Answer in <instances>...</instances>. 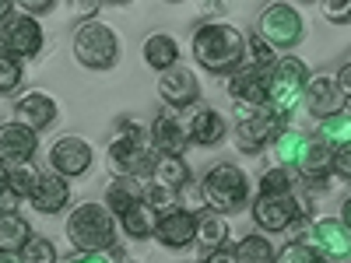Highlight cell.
Here are the masks:
<instances>
[{"instance_id":"cell-10","label":"cell","mask_w":351,"mask_h":263,"mask_svg":"<svg viewBox=\"0 0 351 263\" xmlns=\"http://www.w3.org/2000/svg\"><path fill=\"white\" fill-rule=\"evenodd\" d=\"M309 236V249H316L319 256H330V260H344L351 253V236H348V225L344 218H316L306 228Z\"/></svg>"},{"instance_id":"cell-34","label":"cell","mask_w":351,"mask_h":263,"mask_svg":"<svg viewBox=\"0 0 351 263\" xmlns=\"http://www.w3.org/2000/svg\"><path fill=\"white\" fill-rule=\"evenodd\" d=\"M176 190H169V186H158V183H148L144 186V203L155 211V214H169V211H176Z\"/></svg>"},{"instance_id":"cell-33","label":"cell","mask_w":351,"mask_h":263,"mask_svg":"<svg viewBox=\"0 0 351 263\" xmlns=\"http://www.w3.org/2000/svg\"><path fill=\"white\" fill-rule=\"evenodd\" d=\"M18 260L21 263H56V246L46 236H28L25 246L18 249Z\"/></svg>"},{"instance_id":"cell-16","label":"cell","mask_w":351,"mask_h":263,"mask_svg":"<svg viewBox=\"0 0 351 263\" xmlns=\"http://www.w3.org/2000/svg\"><path fill=\"white\" fill-rule=\"evenodd\" d=\"M302 99H306V109H309L313 116H319V120H327V116L344 112V102H348V99L337 92L334 77H327V74H316V77H309L306 92H302Z\"/></svg>"},{"instance_id":"cell-38","label":"cell","mask_w":351,"mask_h":263,"mask_svg":"<svg viewBox=\"0 0 351 263\" xmlns=\"http://www.w3.org/2000/svg\"><path fill=\"white\" fill-rule=\"evenodd\" d=\"M313 260H316V249H309L306 242H295V239L274 253V263H313Z\"/></svg>"},{"instance_id":"cell-19","label":"cell","mask_w":351,"mask_h":263,"mask_svg":"<svg viewBox=\"0 0 351 263\" xmlns=\"http://www.w3.org/2000/svg\"><path fill=\"white\" fill-rule=\"evenodd\" d=\"M14 120L21 123V127H28V130H46V127H53V120H56V102H53V95H46V92H28V95H21L18 99V105H14Z\"/></svg>"},{"instance_id":"cell-3","label":"cell","mask_w":351,"mask_h":263,"mask_svg":"<svg viewBox=\"0 0 351 263\" xmlns=\"http://www.w3.org/2000/svg\"><path fill=\"white\" fill-rule=\"evenodd\" d=\"M200 193H204V208L215 211V214H236L250 203V179L239 165H215L200 183Z\"/></svg>"},{"instance_id":"cell-27","label":"cell","mask_w":351,"mask_h":263,"mask_svg":"<svg viewBox=\"0 0 351 263\" xmlns=\"http://www.w3.org/2000/svg\"><path fill=\"white\" fill-rule=\"evenodd\" d=\"M116 221H120V225H116V228H123L127 231V236L130 239H148V236H155V225H158V214L148 208V203H134V208L130 211H123L120 218H116Z\"/></svg>"},{"instance_id":"cell-2","label":"cell","mask_w":351,"mask_h":263,"mask_svg":"<svg viewBox=\"0 0 351 263\" xmlns=\"http://www.w3.org/2000/svg\"><path fill=\"white\" fill-rule=\"evenodd\" d=\"M64 231H67L71 246L84 256H99V253L116 246V218L95 200L77 203L64 225Z\"/></svg>"},{"instance_id":"cell-17","label":"cell","mask_w":351,"mask_h":263,"mask_svg":"<svg viewBox=\"0 0 351 263\" xmlns=\"http://www.w3.org/2000/svg\"><path fill=\"white\" fill-rule=\"evenodd\" d=\"M148 140H152V151H158V155H183L190 137H186V127L176 112H158Z\"/></svg>"},{"instance_id":"cell-40","label":"cell","mask_w":351,"mask_h":263,"mask_svg":"<svg viewBox=\"0 0 351 263\" xmlns=\"http://www.w3.org/2000/svg\"><path fill=\"white\" fill-rule=\"evenodd\" d=\"M324 18L334 21V25H344L351 18V4L348 0H334V4H324Z\"/></svg>"},{"instance_id":"cell-43","label":"cell","mask_w":351,"mask_h":263,"mask_svg":"<svg viewBox=\"0 0 351 263\" xmlns=\"http://www.w3.org/2000/svg\"><path fill=\"white\" fill-rule=\"evenodd\" d=\"M200 263H232V256H228V249H215V253H204Z\"/></svg>"},{"instance_id":"cell-4","label":"cell","mask_w":351,"mask_h":263,"mask_svg":"<svg viewBox=\"0 0 351 263\" xmlns=\"http://www.w3.org/2000/svg\"><path fill=\"white\" fill-rule=\"evenodd\" d=\"M306 84H309V71L299 56H278L274 71L267 74V105L288 120V112L302 102Z\"/></svg>"},{"instance_id":"cell-46","label":"cell","mask_w":351,"mask_h":263,"mask_svg":"<svg viewBox=\"0 0 351 263\" xmlns=\"http://www.w3.org/2000/svg\"><path fill=\"white\" fill-rule=\"evenodd\" d=\"M112 256H116V263H134V260H127L123 249H116V246H112Z\"/></svg>"},{"instance_id":"cell-26","label":"cell","mask_w":351,"mask_h":263,"mask_svg":"<svg viewBox=\"0 0 351 263\" xmlns=\"http://www.w3.org/2000/svg\"><path fill=\"white\" fill-rule=\"evenodd\" d=\"M152 183L169 186V190H180L190 183V165L183 162V155H158L155 158V172H152Z\"/></svg>"},{"instance_id":"cell-18","label":"cell","mask_w":351,"mask_h":263,"mask_svg":"<svg viewBox=\"0 0 351 263\" xmlns=\"http://www.w3.org/2000/svg\"><path fill=\"white\" fill-rule=\"evenodd\" d=\"M193 228H197L193 211L176 208V211H169V214L158 218V225H155V239H158L165 249H183V246L193 242Z\"/></svg>"},{"instance_id":"cell-29","label":"cell","mask_w":351,"mask_h":263,"mask_svg":"<svg viewBox=\"0 0 351 263\" xmlns=\"http://www.w3.org/2000/svg\"><path fill=\"white\" fill-rule=\"evenodd\" d=\"M306 144H309V137L302 134V130H281L278 137H274V155H278V165L281 168H299V162H302V155H306Z\"/></svg>"},{"instance_id":"cell-21","label":"cell","mask_w":351,"mask_h":263,"mask_svg":"<svg viewBox=\"0 0 351 263\" xmlns=\"http://www.w3.org/2000/svg\"><path fill=\"white\" fill-rule=\"evenodd\" d=\"M141 200H144V183L134 179V175H116V179L106 186V203L102 208L120 218L123 211H130L134 203H141Z\"/></svg>"},{"instance_id":"cell-20","label":"cell","mask_w":351,"mask_h":263,"mask_svg":"<svg viewBox=\"0 0 351 263\" xmlns=\"http://www.w3.org/2000/svg\"><path fill=\"white\" fill-rule=\"evenodd\" d=\"M141 148H144L141 127L137 123H123L120 134H116V140L109 144V165H112V172L116 175H127V168H130V162H134V155Z\"/></svg>"},{"instance_id":"cell-37","label":"cell","mask_w":351,"mask_h":263,"mask_svg":"<svg viewBox=\"0 0 351 263\" xmlns=\"http://www.w3.org/2000/svg\"><path fill=\"white\" fill-rule=\"evenodd\" d=\"M32 179H36V172L28 168V165H14L8 168V193L11 197H28V190H32Z\"/></svg>"},{"instance_id":"cell-24","label":"cell","mask_w":351,"mask_h":263,"mask_svg":"<svg viewBox=\"0 0 351 263\" xmlns=\"http://www.w3.org/2000/svg\"><path fill=\"white\" fill-rule=\"evenodd\" d=\"M299 175H302L309 186H319V183L327 186V175H330V148H324L316 137H309V144H306V155H302V162H299Z\"/></svg>"},{"instance_id":"cell-32","label":"cell","mask_w":351,"mask_h":263,"mask_svg":"<svg viewBox=\"0 0 351 263\" xmlns=\"http://www.w3.org/2000/svg\"><path fill=\"white\" fill-rule=\"evenodd\" d=\"M281 193H295V172L274 165L260 175V197H281Z\"/></svg>"},{"instance_id":"cell-13","label":"cell","mask_w":351,"mask_h":263,"mask_svg":"<svg viewBox=\"0 0 351 263\" xmlns=\"http://www.w3.org/2000/svg\"><path fill=\"white\" fill-rule=\"evenodd\" d=\"M158 95H162V102L172 105V109H186V105H193V102L200 99V81H197V74H193L190 67L176 64V67L162 71V77H158Z\"/></svg>"},{"instance_id":"cell-25","label":"cell","mask_w":351,"mask_h":263,"mask_svg":"<svg viewBox=\"0 0 351 263\" xmlns=\"http://www.w3.org/2000/svg\"><path fill=\"white\" fill-rule=\"evenodd\" d=\"M180 60V42H176L169 32H152L144 39V64L155 71H169Z\"/></svg>"},{"instance_id":"cell-11","label":"cell","mask_w":351,"mask_h":263,"mask_svg":"<svg viewBox=\"0 0 351 263\" xmlns=\"http://www.w3.org/2000/svg\"><path fill=\"white\" fill-rule=\"evenodd\" d=\"M39 148V134L21 127L18 120L0 123V165L14 168V165H28Z\"/></svg>"},{"instance_id":"cell-8","label":"cell","mask_w":351,"mask_h":263,"mask_svg":"<svg viewBox=\"0 0 351 263\" xmlns=\"http://www.w3.org/2000/svg\"><path fill=\"white\" fill-rule=\"evenodd\" d=\"M92 144H88L84 137L77 134H64L60 140H53L49 148V168L56 175H64V179H77V175H84L88 168H92Z\"/></svg>"},{"instance_id":"cell-41","label":"cell","mask_w":351,"mask_h":263,"mask_svg":"<svg viewBox=\"0 0 351 263\" xmlns=\"http://www.w3.org/2000/svg\"><path fill=\"white\" fill-rule=\"evenodd\" d=\"M49 11H53V0H25V4H21V14H28V18L49 14Z\"/></svg>"},{"instance_id":"cell-44","label":"cell","mask_w":351,"mask_h":263,"mask_svg":"<svg viewBox=\"0 0 351 263\" xmlns=\"http://www.w3.org/2000/svg\"><path fill=\"white\" fill-rule=\"evenodd\" d=\"M11 14H14V4H8V0H0V25H4Z\"/></svg>"},{"instance_id":"cell-1","label":"cell","mask_w":351,"mask_h":263,"mask_svg":"<svg viewBox=\"0 0 351 263\" xmlns=\"http://www.w3.org/2000/svg\"><path fill=\"white\" fill-rule=\"evenodd\" d=\"M193 60L211 74H232L246 60V39L236 25L208 21L193 32Z\"/></svg>"},{"instance_id":"cell-39","label":"cell","mask_w":351,"mask_h":263,"mask_svg":"<svg viewBox=\"0 0 351 263\" xmlns=\"http://www.w3.org/2000/svg\"><path fill=\"white\" fill-rule=\"evenodd\" d=\"M330 172L337 175V179H351V144L348 148H337V151H330Z\"/></svg>"},{"instance_id":"cell-31","label":"cell","mask_w":351,"mask_h":263,"mask_svg":"<svg viewBox=\"0 0 351 263\" xmlns=\"http://www.w3.org/2000/svg\"><path fill=\"white\" fill-rule=\"evenodd\" d=\"M316 140L324 144V148L337 151V148H348L351 144V116L348 112H337V116H327L324 123H319V134Z\"/></svg>"},{"instance_id":"cell-30","label":"cell","mask_w":351,"mask_h":263,"mask_svg":"<svg viewBox=\"0 0 351 263\" xmlns=\"http://www.w3.org/2000/svg\"><path fill=\"white\" fill-rule=\"evenodd\" d=\"M28 236H32V228H28V221L18 211L0 214V253H18Z\"/></svg>"},{"instance_id":"cell-23","label":"cell","mask_w":351,"mask_h":263,"mask_svg":"<svg viewBox=\"0 0 351 263\" xmlns=\"http://www.w3.org/2000/svg\"><path fill=\"white\" fill-rule=\"evenodd\" d=\"M197 218V228H193V242L204 249V253H215V249H225V242H228V225H225V218L221 214H215V211H197L193 214Z\"/></svg>"},{"instance_id":"cell-35","label":"cell","mask_w":351,"mask_h":263,"mask_svg":"<svg viewBox=\"0 0 351 263\" xmlns=\"http://www.w3.org/2000/svg\"><path fill=\"white\" fill-rule=\"evenodd\" d=\"M18 81H21V60H14L11 53L0 49V95L14 92Z\"/></svg>"},{"instance_id":"cell-9","label":"cell","mask_w":351,"mask_h":263,"mask_svg":"<svg viewBox=\"0 0 351 263\" xmlns=\"http://www.w3.org/2000/svg\"><path fill=\"white\" fill-rule=\"evenodd\" d=\"M0 49L11 53L14 60L18 56H36L43 49V28L36 18H28V14H11L4 25H0Z\"/></svg>"},{"instance_id":"cell-36","label":"cell","mask_w":351,"mask_h":263,"mask_svg":"<svg viewBox=\"0 0 351 263\" xmlns=\"http://www.w3.org/2000/svg\"><path fill=\"white\" fill-rule=\"evenodd\" d=\"M246 49H250V56H253L250 64H253L256 71H267V74L274 71V64H278V53H274V49H271L267 42H263L260 36H253V39L246 42Z\"/></svg>"},{"instance_id":"cell-45","label":"cell","mask_w":351,"mask_h":263,"mask_svg":"<svg viewBox=\"0 0 351 263\" xmlns=\"http://www.w3.org/2000/svg\"><path fill=\"white\" fill-rule=\"evenodd\" d=\"M74 263H109L106 256H81V260H74Z\"/></svg>"},{"instance_id":"cell-49","label":"cell","mask_w":351,"mask_h":263,"mask_svg":"<svg viewBox=\"0 0 351 263\" xmlns=\"http://www.w3.org/2000/svg\"><path fill=\"white\" fill-rule=\"evenodd\" d=\"M313 263H341V260H330V256H319V253H316V260H313Z\"/></svg>"},{"instance_id":"cell-28","label":"cell","mask_w":351,"mask_h":263,"mask_svg":"<svg viewBox=\"0 0 351 263\" xmlns=\"http://www.w3.org/2000/svg\"><path fill=\"white\" fill-rule=\"evenodd\" d=\"M274 246L267 236H243L236 246L228 249L232 263H274Z\"/></svg>"},{"instance_id":"cell-5","label":"cell","mask_w":351,"mask_h":263,"mask_svg":"<svg viewBox=\"0 0 351 263\" xmlns=\"http://www.w3.org/2000/svg\"><path fill=\"white\" fill-rule=\"evenodd\" d=\"M74 56L88 71H109L120 56V39L102 21H84L74 32Z\"/></svg>"},{"instance_id":"cell-15","label":"cell","mask_w":351,"mask_h":263,"mask_svg":"<svg viewBox=\"0 0 351 263\" xmlns=\"http://www.w3.org/2000/svg\"><path fill=\"white\" fill-rule=\"evenodd\" d=\"M295 218H299V200H295V193L256 197V200H253V221H256L263 231H285Z\"/></svg>"},{"instance_id":"cell-42","label":"cell","mask_w":351,"mask_h":263,"mask_svg":"<svg viewBox=\"0 0 351 263\" xmlns=\"http://www.w3.org/2000/svg\"><path fill=\"white\" fill-rule=\"evenodd\" d=\"M334 84H337V92L348 99L351 95V64H341V71H337V77H334Z\"/></svg>"},{"instance_id":"cell-7","label":"cell","mask_w":351,"mask_h":263,"mask_svg":"<svg viewBox=\"0 0 351 263\" xmlns=\"http://www.w3.org/2000/svg\"><path fill=\"white\" fill-rule=\"evenodd\" d=\"M243 120L236 127V144L243 151H260L274 144V137L285 130V116L274 112L271 105H260V109H236Z\"/></svg>"},{"instance_id":"cell-12","label":"cell","mask_w":351,"mask_h":263,"mask_svg":"<svg viewBox=\"0 0 351 263\" xmlns=\"http://www.w3.org/2000/svg\"><path fill=\"white\" fill-rule=\"evenodd\" d=\"M228 95L236 109H260L267 105V71H256L253 64H243L228 77Z\"/></svg>"},{"instance_id":"cell-22","label":"cell","mask_w":351,"mask_h":263,"mask_svg":"<svg viewBox=\"0 0 351 263\" xmlns=\"http://www.w3.org/2000/svg\"><path fill=\"white\" fill-rule=\"evenodd\" d=\"M186 137L193 144H204V148H211V144H218L225 137V116L211 105H204L190 116V127H186Z\"/></svg>"},{"instance_id":"cell-6","label":"cell","mask_w":351,"mask_h":263,"mask_svg":"<svg viewBox=\"0 0 351 263\" xmlns=\"http://www.w3.org/2000/svg\"><path fill=\"white\" fill-rule=\"evenodd\" d=\"M271 49H291L299 46L306 36V21L302 11L291 8V4H274L260 14V32H256Z\"/></svg>"},{"instance_id":"cell-14","label":"cell","mask_w":351,"mask_h":263,"mask_svg":"<svg viewBox=\"0 0 351 263\" xmlns=\"http://www.w3.org/2000/svg\"><path fill=\"white\" fill-rule=\"evenodd\" d=\"M28 200L39 214H60L71 200V183L56 172H36L32 190H28Z\"/></svg>"},{"instance_id":"cell-48","label":"cell","mask_w":351,"mask_h":263,"mask_svg":"<svg viewBox=\"0 0 351 263\" xmlns=\"http://www.w3.org/2000/svg\"><path fill=\"white\" fill-rule=\"evenodd\" d=\"M4 190H8V168L0 165V193H4Z\"/></svg>"},{"instance_id":"cell-47","label":"cell","mask_w":351,"mask_h":263,"mask_svg":"<svg viewBox=\"0 0 351 263\" xmlns=\"http://www.w3.org/2000/svg\"><path fill=\"white\" fill-rule=\"evenodd\" d=\"M0 263H21L18 253H0Z\"/></svg>"}]
</instances>
